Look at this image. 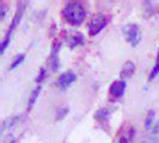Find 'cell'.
Here are the masks:
<instances>
[{
	"label": "cell",
	"mask_w": 159,
	"mask_h": 143,
	"mask_svg": "<svg viewBox=\"0 0 159 143\" xmlns=\"http://www.w3.org/2000/svg\"><path fill=\"white\" fill-rule=\"evenodd\" d=\"M123 35L132 47H136L141 41V30L136 24H127L122 28Z\"/></svg>",
	"instance_id": "cell-3"
},
{
	"label": "cell",
	"mask_w": 159,
	"mask_h": 143,
	"mask_svg": "<svg viewBox=\"0 0 159 143\" xmlns=\"http://www.w3.org/2000/svg\"><path fill=\"white\" fill-rule=\"evenodd\" d=\"M24 58H25V55H23V54H20V55H17L16 57L13 58L12 63L10 64V68H11V69H16L17 67H18V66H19V64H20L24 61Z\"/></svg>",
	"instance_id": "cell-14"
},
{
	"label": "cell",
	"mask_w": 159,
	"mask_h": 143,
	"mask_svg": "<svg viewBox=\"0 0 159 143\" xmlns=\"http://www.w3.org/2000/svg\"><path fill=\"white\" fill-rule=\"evenodd\" d=\"M145 127L148 131H151L152 134H157L159 132V120L156 119V112L150 111L146 120H145Z\"/></svg>",
	"instance_id": "cell-7"
},
{
	"label": "cell",
	"mask_w": 159,
	"mask_h": 143,
	"mask_svg": "<svg viewBox=\"0 0 159 143\" xmlns=\"http://www.w3.org/2000/svg\"><path fill=\"white\" fill-rule=\"evenodd\" d=\"M68 44H70V47H71L72 49L75 47H79V46H83V44H84V36L80 35V33L73 35L71 38L68 40Z\"/></svg>",
	"instance_id": "cell-11"
},
{
	"label": "cell",
	"mask_w": 159,
	"mask_h": 143,
	"mask_svg": "<svg viewBox=\"0 0 159 143\" xmlns=\"http://www.w3.org/2000/svg\"><path fill=\"white\" fill-rule=\"evenodd\" d=\"M93 117H95V119H97V120H107V119L110 117V110H109V109H105V107L99 109V110L95 113Z\"/></svg>",
	"instance_id": "cell-12"
},
{
	"label": "cell",
	"mask_w": 159,
	"mask_h": 143,
	"mask_svg": "<svg viewBox=\"0 0 159 143\" xmlns=\"http://www.w3.org/2000/svg\"><path fill=\"white\" fill-rule=\"evenodd\" d=\"M24 10H25V2H24V1H20V2L18 4L16 15H15V17H13V19H12L11 24H10V28H8L7 32H6V36H5V38L2 40V43H1V50H0L1 54H4V51L6 50L8 43H10V40H11L12 33H13V31L16 30V28L18 26V24L20 23L22 17H23V13H24Z\"/></svg>",
	"instance_id": "cell-2"
},
{
	"label": "cell",
	"mask_w": 159,
	"mask_h": 143,
	"mask_svg": "<svg viewBox=\"0 0 159 143\" xmlns=\"http://www.w3.org/2000/svg\"><path fill=\"white\" fill-rule=\"evenodd\" d=\"M7 143H16V140H11V141H8Z\"/></svg>",
	"instance_id": "cell-20"
},
{
	"label": "cell",
	"mask_w": 159,
	"mask_h": 143,
	"mask_svg": "<svg viewBox=\"0 0 159 143\" xmlns=\"http://www.w3.org/2000/svg\"><path fill=\"white\" fill-rule=\"evenodd\" d=\"M68 113V107H61V109H57L56 111V119L57 120H61L65 118V116Z\"/></svg>",
	"instance_id": "cell-15"
},
{
	"label": "cell",
	"mask_w": 159,
	"mask_h": 143,
	"mask_svg": "<svg viewBox=\"0 0 159 143\" xmlns=\"http://www.w3.org/2000/svg\"><path fill=\"white\" fill-rule=\"evenodd\" d=\"M126 87H127L126 80H116V81H114L111 85H110L109 94L114 99H119V98H121L122 95L125 94Z\"/></svg>",
	"instance_id": "cell-5"
},
{
	"label": "cell",
	"mask_w": 159,
	"mask_h": 143,
	"mask_svg": "<svg viewBox=\"0 0 159 143\" xmlns=\"http://www.w3.org/2000/svg\"><path fill=\"white\" fill-rule=\"evenodd\" d=\"M65 20L73 26L80 25L86 18V10L84 7L83 2L80 1H71L66 4L62 11Z\"/></svg>",
	"instance_id": "cell-1"
},
{
	"label": "cell",
	"mask_w": 159,
	"mask_h": 143,
	"mask_svg": "<svg viewBox=\"0 0 159 143\" xmlns=\"http://www.w3.org/2000/svg\"><path fill=\"white\" fill-rule=\"evenodd\" d=\"M107 26V18L103 15H98L93 17V19L91 20L90 26H89V33L90 36H96L103 30Z\"/></svg>",
	"instance_id": "cell-4"
},
{
	"label": "cell",
	"mask_w": 159,
	"mask_h": 143,
	"mask_svg": "<svg viewBox=\"0 0 159 143\" xmlns=\"http://www.w3.org/2000/svg\"><path fill=\"white\" fill-rule=\"evenodd\" d=\"M41 91H42V87L40 85L36 86V87L32 89L31 94H30V98H29V103H28V109H31L32 106L35 105L36 100L39 99V95L41 94Z\"/></svg>",
	"instance_id": "cell-10"
},
{
	"label": "cell",
	"mask_w": 159,
	"mask_h": 143,
	"mask_svg": "<svg viewBox=\"0 0 159 143\" xmlns=\"http://www.w3.org/2000/svg\"><path fill=\"white\" fill-rule=\"evenodd\" d=\"M59 51H60V43H55L52 47V51H50V56H49L50 67H52L53 72H55L59 68Z\"/></svg>",
	"instance_id": "cell-8"
},
{
	"label": "cell",
	"mask_w": 159,
	"mask_h": 143,
	"mask_svg": "<svg viewBox=\"0 0 159 143\" xmlns=\"http://www.w3.org/2000/svg\"><path fill=\"white\" fill-rule=\"evenodd\" d=\"M119 143H129V141H128V138L126 137V136H123V137H121V138H120Z\"/></svg>",
	"instance_id": "cell-19"
},
{
	"label": "cell",
	"mask_w": 159,
	"mask_h": 143,
	"mask_svg": "<svg viewBox=\"0 0 159 143\" xmlns=\"http://www.w3.org/2000/svg\"><path fill=\"white\" fill-rule=\"evenodd\" d=\"M46 74H47L46 68H44V67H42V68H41V71H40V73H39V75H37V78H36V82H37V84L42 82V80L46 78Z\"/></svg>",
	"instance_id": "cell-17"
},
{
	"label": "cell",
	"mask_w": 159,
	"mask_h": 143,
	"mask_svg": "<svg viewBox=\"0 0 159 143\" xmlns=\"http://www.w3.org/2000/svg\"><path fill=\"white\" fill-rule=\"evenodd\" d=\"M75 79H77V75H75L72 71H68V72H66V73H64V74H61V75L59 76L56 85L61 88V89H66V88L70 87L72 84L75 81Z\"/></svg>",
	"instance_id": "cell-6"
},
{
	"label": "cell",
	"mask_w": 159,
	"mask_h": 143,
	"mask_svg": "<svg viewBox=\"0 0 159 143\" xmlns=\"http://www.w3.org/2000/svg\"><path fill=\"white\" fill-rule=\"evenodd\" d=\"M158 74H159V51H158V55H157L156 64H154V67L152 68L151 73H150V75H148V80L152 81L153 79H156V78L158 76Z\"/></svg>",
	"instance_id": "cell-13"
},
{
	"label": "cell",
	"mask_w": 159,
	"mask_h": 143,
	"mask_svg": "<svg viewBox=\"0 0 159 143\" xmlns=\"http://www.w3.org/2000/svg\"><path fill=\"white\" fill-rule=\"evenodd\" d=\"M5 16H6V7H5L4 4H0V17H1V19H4Z\"/></svg>",
	"instance_id": "cell-18"
},
{
	"label": "cell",
	"mask_w": 159,
	"mask_h": 143,
	"mask_svg": "<svg viewBox=\"0 0 159 143\" xmlns=\"http://www.w3.org/2000/svg\"><path fill=\"white\" fill-rule=\"evenodd\" d=\"M17 120H18V117H15V118H8L6 119L5 122H4V124H2V130H1V132H4V130L5 129H7V128H11L15 123H16Z\"/></svg>",
	"instance_id": "cell-16"
},
{
	"label": "cell",
	"mask_w": 159,
	"mask_h": 143,
	"mask_svg": "<svg viewBox=\"0 0 159 143\" xmlns=\"http://www.w3.org/2000/svg\"><path fill=\"white\" fill-rule=\"evenodd\" d=\"M134 73H135V64L133 63L132 61H127L126 63L123 64L120 75H121L122 79L126 80V79H129Z\"/></svg>",
	"instance_id": "cell-9"
}]
</instances>
